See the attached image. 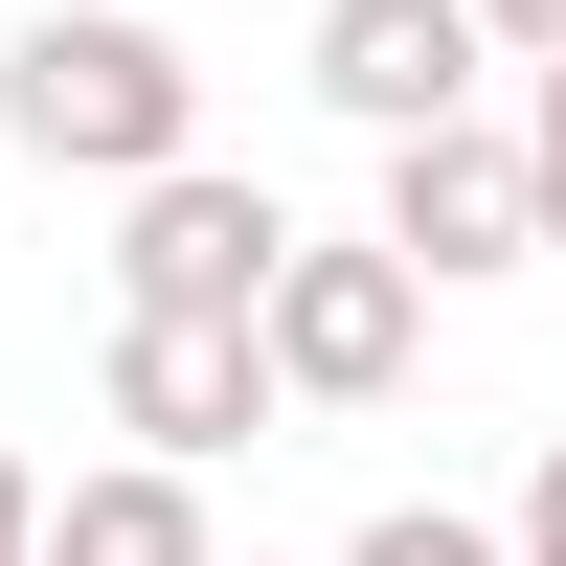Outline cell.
Masks as SVG:
<instances>
[{
	"mask_svg": "<svg viewBox=\"0 0 566 566\" xmlns=\"http://www.w3.org/2000/svg\"><path fill=\"white\" fill-rule=\"evenodd\" d=\"M0 136H23L45 181H159V159H205V69H181V23H136V0H45V23L0 45Z\"/></svg>",
	"mask_w": 566,
	"mask_h": 566,
	"instance_id": "1",
	"label": "cell"
},
{
	"mask_svg": "<svg viewBox=\"0 0 566 566\" xmlns=\"http://www.w3.org/2000/svg\"><path fill=\"white\" fill-rule=\"evenodd\" d=\"M408 340H431V272H408L386 227H340V250L295 227V250H272V386L295 408H386Z\"/></svg>",
	"mask_w": 566,
	"mask_h": 566,
	"instance_id": "2",
	"label": "cell"
},
{
	"mask_svg": "<svg viewBox=\"0 0 566 566\" xmlns=\"http://www.w3.org/2000/svg\"><path fill=\"white\" fill-rule=\"evenodd\" d=\"M272 250H295V205L227 181V159L114 181V295H159V317H272Z\"/></svg>",
	"mask_w": 566,
	"mask_h": 566,
	"instance_id": "3",
	"label": "cell"
},
{
	"mask_svg": "<svg viewBox=\"0 0 566 566\" xmlns=\"http://www.w3.org/2000/svg\"><path fill=\"white\" fill-rule=\"evenodd\" d=\"M272 317H159V295H114V431L136 453H181V476H205V453H250L272 431Z\"/></svg>",
	"mask_w": 566,
	"mask_h": 566,
	"instance_id": "4",
	"label": "cell"
},
{
	"mask_svg": "<svg viewBox=\"0 0 566 566\" xmlns=\"http://www.w3.org/2000/svg\"><path fill=\"white\" fill-rule=\"evenodd\" d=\"M386 250L431 272V295H453V272H522V250H544V181H522V136H499V114L386 136Z\"/></svg>",
	"mask_w": 566,
	"mask_h": 566,
	"instance_id": "5",
	"label": "cell"
},
{
	"mask_svg": "<svg viewBox=\"0 0 566 566\" xmlns=\"http://www.w3.org/2000/svg\"><path fill=\"white\" fill-rule=\"evenodd\" d=\"M476 69H499V23H476V0H317V114H363V136L476 114Z\"/></svg>",
	"mask_w": 566,
	"mask_h": 566,
	"instance_id": "6",
	"label": "cell"
},
{
	"mask_svg": "<svg viewBox=\"0 0 566 566\" xmlns=\"http://www.w3.org/2000/svg\"><path fill=\"white\" fill-rule=\"evenodd\" d=\"M45 566H227V544H205V476H181V453L69 476V499H45Z\"/></svg>",
	"mask_w": 566,
	"mask_h": 566,
	"instance_id": "7",
	"label": "cell"
},
{
	"mask_svg": "<svg viewBox=\"0 0 566 566\" xmlns=\"http://www.w3.org/2000/svg\"><path fill=\"white\" fill-rule=\"evenodd\" d=\"M340 566H522V522H476V499H386Z\"/></svg>",
	"mask_w": 566,
	"mask_h": 566,
	"instance_id": "8",
	"label": "cell"
},
{
	"mask_svg": "<svg viewBox=\"0 0 566 566\" xmlns=\"http://www.w3.org/2000/svg\"><path fill=\"white\" fill-rule=\"evenodd\" d=\"M522 181H544V250H566V45L522 69Z\"/></svg>",
	"mask_w": 566,
	"mask_h": 566,
	"instance_id": "9",
	"label": "cell"
},
{
	"mask_svg": "<svg viewBox=\"0 0 566 566\" xmlns=\"http://www.w3.org/2000/svg\"><path fill=\"white\" fill-rule=\"evenodd\" d=\"M522 566H566V431H544V476H522Z\"/></svg>",
	"mask_w": 566,
	"mask_h": 566,
	"instance_id": "10",
	"label": "cell"
},
{
	"mask_svg": "<svg viewBox=\"0 0 566 566\" xmlns=\"http://www.w3.org/2000/svg\"><path fill=\"white\" fill-rule=\"evenodd\" d=\"M0 566H45V476H23V453H0Z\"/></svg>",
	"mask_w": 566,
	"mask_h": 566,
	"instance_id": "11",
	"label": "cell"
},
{
	"mask_svg": "<svg viewBox=\"0 0 566 566\" xmlns=\"http://www.w3.org/2000/svg\"><path fill=\"white\" fill-rule=\"evenodd\" d=\"M476 23H499V45H522V69H544V45H566V0H476Z\"/></svg>",
	"mask_w": 566,
	"mask_h": 566,
	"instance_id": "12",
	"label": "cell"
},
{
	"mask_svg": "<svg viewBox=\"0 0 566 566\" xmlns=\"http://www.w3.org/2000/svg\"><path fill=\"white\" fill-rule=\"evenodd\" d=\"M250 566H272V544H250Z\"/></svg>",
	"mask_w": 566,
	"mask_h": 566,
	"instance_id": "13",
	"label": "cell"
}]
</instances>
